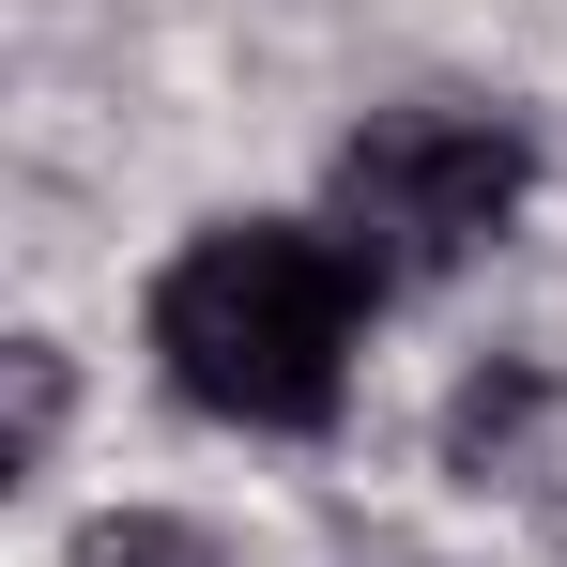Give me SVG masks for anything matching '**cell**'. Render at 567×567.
<instances>
[{
  "label": "cell",
  "mask_w": 567,
  "mask_h": 567,
  "mask_svg": "<svg viewBox=\"0 0 567 567\" xmlns=\"http://www.w3.org/2000/svg\"><path fill=\"white\" fill-rule=\"evenodd\" d=\"M522 414H537V369H506V383H475L461 414H445V445H461V475H491L506 445H522Z\"/></svg>",
  "instance_id": "cell-4"
},
{
  "label": "cell",
  "mask_w": 567,
  "mask_h": 567,
  "mask_svg": "<svg viewBox=\"0 0 567 567\" xmlns=\"http://www.w3.org/2000/svg\"><path fill=\"white\" fill-rule=\"evenodd\" d=\"M47 445H62V353L16 338V475H47Z\"/></svg>",
  "instance_id": "cell-5"
},
{
  "label": "cell",
  "mask_w": 567,
  "mask_h": 567,
  "mask_svg": "<svg viewBox=\"0 0 567 567\" xmlns=\"http://www.w3.org/2000/svg\"><path fill=\"white\" fill-rule=\"evenodd\" d=\"M78 567H230V537L215 522H169V506H123V522L78 537Z\"/></svg>",
  "instance_id": "cell-3"
},
{
  "label": "cell",
  "mask_w": 567,
  "mask_h": 567,
  "mask_svg": "<svg viewBox=\"0 0 567 567\" xmlns=\"http://www.w3.org/2000/svg\"><path fill=\"white\" fill-rule=\"evenodd\" d=\"M522 199H537L522 107H445V93H430V107H369V123L338 138L322 230L353 246L369 291H430V277H461L475 246H506Z\"/></svg>",
  "instance_id": "cell-2"
},
{
  "label": "cell",
  "mask_w": 567,
  "mask_h": 567,
  "mask_svg": "<svg viewBox=\"0 0 567 567\" xmlns=\"http://www.w3.org/2000/svg\"><path fill=\"white\" fill-rule=\"evenodd\" d=\"M383 291L353 277V246L322 215H215L185 261L154 277V369L230 430H322L353 338Z\"/></svg>",
  "instance_id": "cell-1"
}]
</instances>
